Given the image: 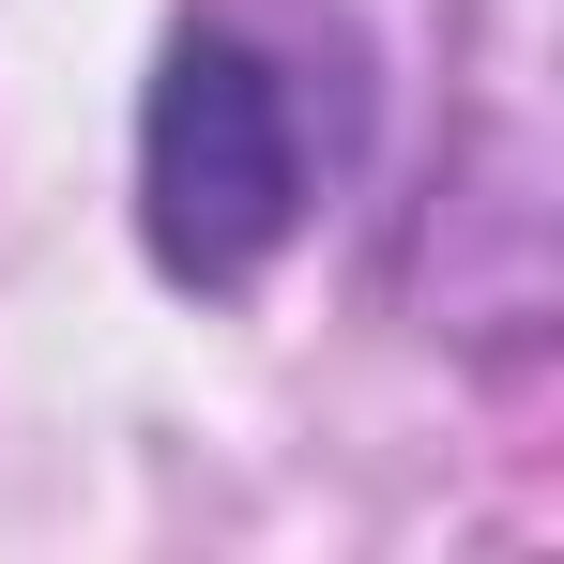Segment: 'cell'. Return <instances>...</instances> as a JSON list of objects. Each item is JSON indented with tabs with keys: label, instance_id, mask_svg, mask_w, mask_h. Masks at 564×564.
Wrapping results in <instances>:
<instances>
[{
	"label": "cell",
	"instance_id": "cell-1",
	"mask_svg": "<svg viewBox=\"0 0 564 564\" xmlns=\"http://www.w3.org/2000/svg\"><path fill=\"white\" fill-rule=\"evenodd\" d=\"M138 198H153V260L184 290H245L305 214V93L245 31H184L153 77V138H138Z\"/></svg>",
	"mask_w": 564,
	"mask_h": 564
}]
</instances>
